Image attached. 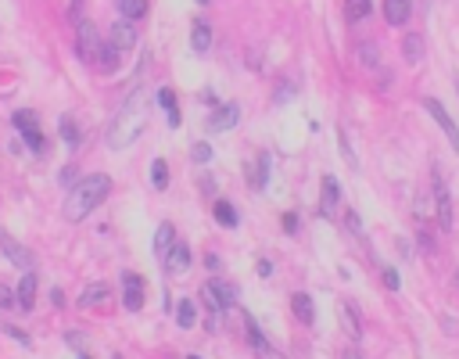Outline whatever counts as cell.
Masks as SVG:
<instances>
[{
    "label": "cell",
    "instance_id": "1",
    "mask_svg": "<svg viewBox=\"0 0 459 359\" xmlns=\"http://www.w3.org/2000/svg\"><path fill=\"white\" fill-rule=\"evenodd\" d=\"M111 194V180L104 176V172H94V176H86V180H79V184L69 191V198H65V219H72V223H79V219H86L94 208L104 201Z\"/></svg>",
    "mask_w": 459,
    "mask_h": 359
},
{
    "label": "cell",
    "instance_id": "2",
    "mask_svg": "<svg viewBox=\"0 0 459 359\" xmlns=\"http://www.w3.org/2000/svg\"><path fill=\"white\" fill-rule=\"evenodd\" d=\"M147 126V90H133V97L122 104L118 118H115V126H111V147L118 151V147H126L140 137V130Z\"/></svg>",
    "mask_w": 459,
    "mask_h": 359
},
{
    "label": "cell",
    "instance_id": "3",
    "mask_svg": "<svg viewBox=\"0 0 459 359\" xmlns=\"http://www.w3.org/2000/svg\"><path fill=\"white\" fill-rule=\"evenodd\" d=\"M101 50H104V43H101V29H97L94 22L79 18V25H76V54H79V62L97 65Z\"/></svg>",
    "mask_w": 459,
    "mask_h": 359
},
{
    "label": "cell",
    "instance_id": "4",
    "mask_svg": "<svg viewBox=\"0 0 459 359\" xmlns=\"http://www.w3.org/2000/svg\"><path fill=\"white\" fill-rule=\"evenodd\" d=\"M201 298H205V306H208L212 313L223 316V309L237 302V287H233L230 280H205V284H201Z\"/></svg>",
    "mask_w": 459,
    "mask_h": 359
},
{
    "label": "cell",
    "instance_id": "5",
    "mask_svg": "<svg viewBox=\"0 0 459 359\" xmlns=\"http://www.w3.org/2000/svg\"><path fill=\"white\" fill-rule=\"evenodd\" d=\"M423 108H427V115H431L434 123L445 130V137H448V144H452V151L459 155V130H455V123H452V115L445 111V104H441L438 97H423Z\"/></svg>",
    "mask_w": 459,
    "mask_h": 359
},
{
    "label": "cell",
    "instance_id": "6",
    "mask_svg": "<svg viewBox=\"0 0 459 359\" xmlns=\"http://www.w3.org/2000/svg\"><path fill=\"white\" fill-rule=\"evenodd\" d=\"M122 302H126L130 313L144 309V277L133 273V269H122Z\"/></svg>",
    "mask_w": 459,
    "mask_h": 359
},
{
    "label": "cell",
    "instance_id": "7",
    "mask_svg": "<svg viewBox=\"0 0 459 359\" xmlns=\"http://www.w3.org/2000/svg\"><path fill=\"white\" fill-rule=\"evenodd\" d=\"M240 123V104L237 101H230V104H219L216 111H212L208 118H205V126L212 130V133H223V130H233Z\"/></svg>",
    "mask_w": 459,
    "mask_h": 359
},
{
    "label": "cell",
    "instance_id": "8",
    "mask_svg": "<svg viewBox=\"0 0 459 359\" xmlns=\"http://www.w3.org/2000/svg\"><path fill=\"white\" fill-rule=\"evenodd\" d=\"M0 252L8 255V262H15V266H22V269H33V252H29L25 245H18L4 226H0Z\"/></svg>",
    "mask_w": 459,
    "mask_h": 359
},
{
    "label": "cell",
    "instance_id": "9",
    "mask_svg": "<svg viewBox=\"0 0 459 359\" xmlns=\"http://www.w3.org/2000/svg\"><path fill=\"white\" fill-rule=\"evenodd\" d=\"M191 262H194L191 245H172L169 255H165V273H169V277H183V273L191 269Z\"/></svg>",
    "mask_w": 459,
    "mask_h": 359
},
{
    "label": "cell",
    "instance_id": "10",
    "mask_svg": "<svg viewBox=\"0 0 459 359\" xmlns=\"http://www.w3.org/2000/svg\"><path fill=\"white\" fill-rule=\"evenodd\" d=\"M36 287H40V280H36V273L33 269H25V277L18 280V309L22 313H33V306H36Z\"/></svg>",
    "mask_w": 459,
    "mask_h": 359
},
{
    "label": "cell",
    "instance_id": "11",
    "mask_svg": "<svg viewBox=\"0 0 459 359\" xmlns=\"http://www.w3.org/2000/svg\"><path fill=\"white\" fill-rule=\"evenodd\" d=\"M338 201H341V187H338V180H334V176H323V184H320V216H334Z\"/></svg>",
    "mask_w": 459,
    "mask_h": 359
},
{
    "label": "cell",
    "instance_id": "12",
    "mask_svg": "<svg viewBox=\"0 0 459 359\" xmlns=\"http://www.w3.org/2000/svg\"><path fill=\"white\" fill-rule=\"evenodd\" d=\"M434 201H438V223L448 233L452 230V201H448V187L441 184V176H434Z\"/></svg>",
    "mask_w": 459,
    "mask_h": 359
},
{
    "label": "cell",
    "instance_id": "13",
    "mask_svg": "<svg viewBox=\"0 0 459 359\" xmlns=\"http://www.w3.org/2000/svg\"><path fill=\"white\" fill-rule=\"evenodd\" d=\"M111 43H115L118 50H133V47H137V29H133L130 18H122V22L111 25Z\"/></svg>",
    "mask_w": 459,
    "mask_h": 359
},
{
    "label": "cell",
    "instance_id": "14",
    "mask_svg": "<svg viewBox=\"0 0 459 359\" xmlns=\"http://www.w3.org/2000/svg\"><path fill=\"white\" fill-rule=\"evenodd\" d=\"M413 15V0H384V18L388 25H406Z\"/></svg>",
    "mask_w": 459,
    "mask_h": 359
},
{
    "label": "cell",
    "instance_id": "15",
    "mask_svg": "<svg viewBox=\"0 0 459 359\" xmlns=\"http://www.w3.org/2000/svg\"><path fill=\"white\" fill-rule=\"evenodd\" d=\"M172 245H176V226H172V223H158L155 241H151V248H155V259H165Z\"/></svg>",
    "mask_w": 459,
    "mask_h": 359
},
{
    "label": "cell",
    "instance_id": "16",
    "mask_svg": "<svg viewBox=\"0 0 459 359\" xmlns=\"http://www.w3.org/2000/svg\"><path fill=\"white\" fill-rule=\"evenodd\" d=\"M291 309H294V316H298L305 327H313V323H316V306H313V298L305 294V291H298V294L291 298Z\"/></svg>",
    "mask_w": 459,
    "mask_h": 359
},
{
    "label": "cell",
    "instance_id": "17",
    "mask_svg": "<svg viewBox=\"0 0 459 359\" xmlns=\"http://www.w3.org/2000/svg\"><path fill=\"white\" fill-rule=\"evenodd\" d=\"M244 327H248V338H252V348L259 352V359H277V355H273L269 352V341L262 338V331H259V323L248 316V313H244Z\"/></svg>",
    "mask_w": 459,
    "mask_h": 359
},
{
    "label": "cell",
    "instance_id": "18",
    "mask_svg": "<svg viewBox=\"0 0 459 359\" xmlns=\"http://www.w3.org/2000/svg\"><path fill=\"white\" fill-rule=\"evenodd\" d=\"M191 47H194V54H208V47H212V25H208L205 18H198V22H194Z\"/></svg>",
    "mask_w": 459,
    "mask_h": 359
},
{
    "label": "cell",
    "instance_id": "19",
    "mask_svg": "<svg viewBox=\"0 0 459 359\" xmlns=\"http://www.w3.org/2000/svg\"><path fill=\"white\" fill-rule=\"evenodd\" d=\"M176 323L183 327V331H191V327L198 323V309H194L191 298H179V302H176Z\"/></svg>",
    "mask_w": 459,
    "mask_h": 359
},
{
    "label": "cell",
    "instance_id": "20",
    "mask_svg": "<svg viewBox=\"0 0 459 359\" xmlns=\"http://www.w3.org/2000/svg\"><path fill=\"white\" fill-rule=\"evenodd\" d=\"M212 212H216V219L226 226V230H233L237 223H240V216H237V208L230 205V201H212Z\"/></svg>",
    "mask_w": 459,
    "mask_h": 359
},
{
    "label": "cell",
    "instance_id": "21",
    "mask_svg": "<svg viewBox=\"0 0 459 359\" xmlns=\"http://www.w3.org/2000/svg\"><path fill=\"white\" fill-rule=\"evenodd\" d=\"M158 104L165 108V115H169V126L176 130V126H179V108H176V94H172L169 86H162V90H158Z\"/></svg>",
    "mask_w": 459,
    "mask_h": 359
},
{
    "label": "cell",
    "instance_id": "22",
    "mask_svg": "<svg viewBox=\"0 0 459 359\" xmlns=\"http://www.w3.org/2000/svg\"><path fill=\"white\" fill-rule=\"evenodd\" d=\"M22 144H29V151H33V155H47V147H50V144H47V133H43L40 126H36V130H25V133H22Z\"/></svg>",
    "mask_w": 459,
    "mask_h": 359
},
{
    "label": "cell",
    "instance_id": "23",
    "mask_svg": "<svg viewBox=\"0 0 459 359\" xmlns=\"http://www.w3.org/2000/svg\"><path fill=\"white\" fill-rule=\"evenodd\" d=\"M97 302H101V306L108 302V284H104V280H101V284H90V287L79 294V306H97Z\"/></svg>",
    "mask_w": 459,
    "mask_h": 359
},
{
    "label": "cell",
    "instance_id": "24",
    "mask_svg": "<svg viewBox=\"0 0 459 359\" xmlns=\"http://www.w3.org/2000/svg\"><path fill=\"white\" fill-rule=\"evenodd\" d=\"M118 15L130 22H140L147 15V0H118Z\"/></svg>",
    "mask_w": 459,
    "mask_h": 359
},
{
    "label": "cell",
    "instance_id": "25",
    "mask_svg": "<svg viewBox=\"0 0 459 359\" xmlns=\"http://www.w3.org/2000/svg\"><path fill=\"white\" fill-rule=\"evenodd\" d=\"M57 130H61V140H65V147H72V151H76V147H79V126L72 123L69 115H61V118H57Z\"/></svg>",
    "mask_w": 459,
    "mask_h": 359
},
{
    "label": "cell",
    "instance_id": "26",
    "mask_svg": "<svg viewBox=\"0 0 459 359\" xmlns=\"http://www.w3.org/2000/svg\"><path fill=\"white\" fill-rule=\"evenodd\" d=\"M151 187H155V191H165V187H169V165H165V158L151 162Z\"/></svg>",
    "mask_w": 459,
    "mask_h": 359
},
{
    "label": "cell",
    "instance_id": "27",
    "mask_svg": "<svg viewBox=\"0 0 459 359\" xmlns=\"http://www.w3.org/2000/svg\"><path fill=\"white\" fill-rule=\"evenodd\" d=\"M402 54H406V62H409V65H416L420 57H423V40H420L416 33H409V36L402 40Z\"/></svg>",
    "mask_w": 459,
    "mask_h": 359
},
{
    "label": "cell",
    "instance_id": "28",
    "mask_svg": "<svg viewBox=\"0 0 459 359\" xmlns=\"http://www.w3.org/2000/svg\"><path fill=\"white\" fill-rule=\"evenodd\" d=\"M118 54H122V50H118L115 43H108V47L101 50V57H97V69H101V72H115V69H118Z\"/></svg>",
    "mask_w": 459,
    "mask_h": 359
},
{
    "label": "cell",
    "instance_id": "29",
    "mask_svg": "<svg viewBox=\"0 0 459 359\" xmlns=\"http://www.w3.org/2000/svg\"><path fill=\"white\" fill-rule=\"evenodd\" d=\"M345 15H348V22H362L370 15V0H345Z\"/></svg>",
    "mask_w": 459,
    "mask_h": 359
},
{
    "label": "cell",
    "instance_id": "30",
    "mask_svg": "<svg viewBox=\"0 0 459 359\" xmlns=\"http://www.w3.org/2000/svg\"><path fill=\"white\" fill-rule=\"evenodd\" d=\"M11 123H15V130H36V111H29V108H18L15 115H11Z\"/></svg>",
    "mask_w": 459,
    "mask_h": 359
},
{
    "label": "cell",
    "instance_id": "31",
    "mask_svg": "<svg viewBox=\"0 0 459 359\" xmlns=\"http://www.w3.org/2000/svg\"><path fill=\"white\" fill-rule=\"evenodd\" d=\"M0 331H4L11 341H18L22 348H33V338H29V334L22 331V327H15V323H0Z\"/></svg>",
    "mask_w": 459,
    "mask_h": 359
},
{
    "label": "cell",
    "instance_id": "32",
    "mask_svg": "<svg viewBox=\"0 0 459 359\" xmlns=\"http://www.w3.org/2000/svg\"><path fill=\"white\" fill-rule=\"evenodd\" d=\"M341 323H345V331L352 334V338H359V320H355V306L352 302H341Z\"/></svg>",
    "mask_w": 459,
    "mask_h": 359
},
{
    "label": "cell",
    "instance_id": "33",
    "mask_svg": "<svg viewBox=\"0 0 459 359\" xmlns=\"http://www.w3.org/2000/svg\"><path fill=\"white\" fill-rule=\"evenodd\" d=\"M269 165H273V158H269V155H266V151H262V155H259V172H255V176H252V184H255V187H259V191H262V187H266V176H269Z\"/></svg>",
    "mask_w": 459,
    "mask_h": 359
},
{
    "label": "cell",
    "instance_id": "34",
    "mask_svg": "<svg viewBox=\"0 0 459 359\" xmlns=\"http://www.w3.org/2000/svg\"><path fill=\"white\" fill-rule=\"evenodd\" d=\"M355 54H359V62H362L366 69H377V43H362Z\"/></svg>",
    "mask_w": 459,
    "mask_h": 359
},
{
    "label": "cell",
    "instance_id": "35",
    "mask_svg": "<svg viewBox=\"0 0 459 359\" xmlns=\"http://www.w3.org/2000/svg\"><path fill=\"white\" fill-rule=\"evenodd\" d=\"M191 158H194L198 165H205V162L212 158V144H205V140H201V144H194V151H191Z\"/></svg>",
    "mask_w": 459,
    "mask_h": 359
},
{
    "label": "cell",
    "instance_id": "36",
    "mask_svg": "<svg viewBox=\"0 0 459 359\" xmlns=\"http://www.w3.org/2000/svg\"><path fill=\"white\" fill-rule=\"evenodd\" d=\"M18 302V291H11L8 284H0V309H11Z\"/></svg>",
    "mask_w": 459,
    "mask_h": 359
},
{
    "label": "cell",
    "instance_id": "37",
    "mask_svg": "<svg viewBox=\"0 0 459 359\" xmlns=\"http://www.w3.org/2000/svg\"><path fill=\"white\" fill-rule=\"evenodd\" d=\"M384 284H388V291H399V269H384Z\"/></svg>",
    "mask_w": 459,
    "mask_h": 359
},
{
    "label": "cell",
    "instance_id": "38",
    "mask_svg": "<svg viewBox=\"0 0 459 359\" xmlns=\"http://www.w3.org/2000/svg\"><path fill=\"white\" fill-rule=\"evenodd\" d=\"M284 230H287V233H298V216H294V212L284 216Z\"/></svg>",
    "mask_w": 459,
    "mask_h": 359
},
{
    "label": "cell",
    "instance_id": "39",
    "mask_svg": "<svg viewBox=\"0 0 459 359\" xmlns=\"http://www.w3.org/2000/svg\"><path fill=\"white\" fill-rule=\"evenodd\" d=\"M205 266L212 269V273H216V269H219L223 262H219V255H216V252H208V255H205Z\"/></svg>",
    "mask_w": 459,
    "mask_h": 359
},
{
    "label": "cell",
    "instance_id": "40",
    "mask_svg": "<svg viewBox=\"0 0 459 359\" xmlns=\"http://www.w3.org/2000/svg\"><path fill=\"white\" fill-rule=\"evenodd\" d=\"M345 223H348V230H352V233H359V230H362V223H359V216H355V212H348V216H345Z\"/></svg>",
    "mask_w": 459,
    "mask_h": 359
},
{
    "label": "cell",
    "instance_id": "41",
    "mask_svg": "<svg viewBox=\"0 0 459 359\" xmlns=\"http://www.w3.org/2000/svg\"><path fill=\"white\" fill-rule=\"evenodd\" d=\"M50 302L61 309V306H65V291H61V287H54V291H50Z\"/></svg>",
    "mask_w": 459,
    "mask_h": 359
},
{
    "label": "cell",
    "instance_id": "42",
    "mask_svg": "<svg viewBox=\"0 0 459 359\" xmlns=\"http://www.w3.org/2000/svg\"><path fill=\"white\" fill-rule=\"evenodd\" d=\"M341 359H366V355H362V352L355 348V345H348V348L341 352Z\"/></svg>",
    "mask_w": 459,
    "mask_h": 359
},
{
    "label": "cell",
    "instance_id": "43",
    "mask_svg": "<svg viewBox=\"0 0 459 359\" xmlns=\"http://www.w3.org/2000/svg\"><path fill=\"white\" fill-rule=\"evenodd\" d=\"M259 277H273V262H269V259L259 262Z\"/></svg>",
    "mask_w": 459,
    "mask_h": 359
},
{
    "label": "cell",
    "instance_id": "44",
    "mask_svg": "<svg viewBox=\"0 0 459 359\" xmlns=\"http://www.w3.org/2000/svg\"><path fill=\"white\" fill-rule=\"evenodd\" d=\"M79 11H83V0H72V15L79 18Z\"/></svg>",
    "mask_w": 459,
    "mask_h": 359
},
{
    "label": "cell",
    "instance_id": "45",
    "mask_svg": "<svg viewBox=\"0 0 459 359\" xmlns=\"http://www.w3.org/2000/svg\"><path fill=\"white\" fill-rule=\"evenodd\" d=\"M79 359H94V355H86V352H79Z\"/></svg>",
    "mask_w": 459,
    "mask_h": 359
},
{
    "label": "cell",
    "instance_id": "46",
    "mask_svg": "<svg viewBox=\"0 0 459 359\" xmlns=\"http://www.w3.org/2000/svg\"><path fill=\"white\" fill-rule=\"evenodd\" d=\"M455 284H459V269H455Z\"/></svg>",
    "mask_w": 459,
    "mask_h": 359
},
{
    "label": "cell",
    "instance_id": "47",
    "mask_svg": "<svg viewBox=\"0 0 459 359\" xmlns=\"http://www.w3.org/2000/svg\"><path fill=\"white\" fill-rule=\"evenodd\" d=\"M198 4H208V0H198Z\"/></svg>",
    "mask_w": 459,
    "mask_h": 359
},
{
    "label": "cell",
    "instance_id": "48",
    "mask_svg": "<svg viewBox=\"0 0 459 359\" xmlns=\"http://www.w3.org/2000/svg\"><path fill=\"white\" fill-rule=\"evenodd\" d=\"M191 359H201V355H191Z\"/></svg>",
    "mask_w": 459,
    "mask_h": 359
},
{
    "label": "cell",
    "instance_id": "49",
    "mask_svg": "<svg viewBox=\"0 0 459 359\" xmlns=\"http://www.w3.org/2000/svg\"><path fill=\"white\" fill-rule=\"evenodd\" d=\"M115 359H122V355H115Z\"/></svg>",
    "mask_w": 459,
    "mask_h": 359
}]
</instances>
